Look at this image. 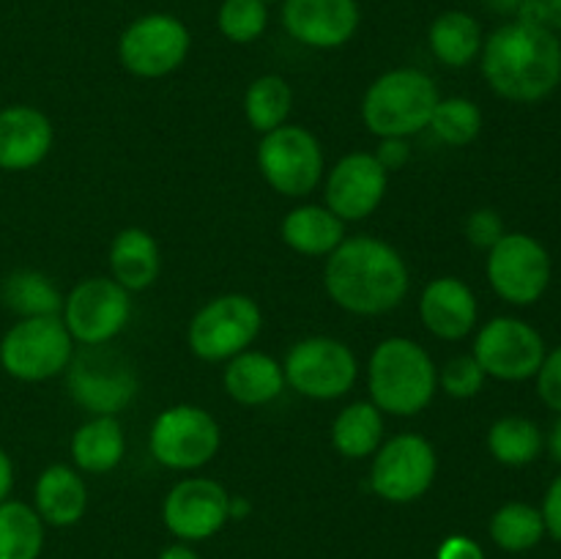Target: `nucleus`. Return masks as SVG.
I'll return each mask as SVG.
<instances>
[{
    "label": "nucleus",
    "mask_w": 561,
    "mask_h": 559,
    "mask_svg": "<svg viewBox=\"0 0 561 559\" xmlns=\"http://www.w3.org/2000/svg\"><path fill=\"white\" fill-rule=\"evenodd\" d=\"M480 66L496 96L515 104L542 102L561 82V38L529 22H504L482 44Z\"/></svg>",
    "instance_id": "f03ea898"
},
{
    "label": "nucleus",
    "mask_w": 561,
    "mask_h": 559,
    "mask_svg": "<svg viewBox=\"0 0 561 559\" xmlns=\"http://www.w3.org/2000/svg\"><path fill=\"white\" fill-rule=\"evenodd\" d=\"M44 521L33 504L0 502V559H38L44 551Z\"/></svg>",
    "instance_id": "cd10ccee"
},
{
    "label": "nucleus",
    "mask_w": 561,
    "mask_h": 559,
    "mask_svg": "<svg viewBox=\"0 0 561 559\" xmlns=\"http://www.w3.org/2000/svg\"><path fill=\"white\" fill-rule=\"evenodd\" d=\"M436 559H488L485 551L469 535H449L438 543Z\"/></svg>",
    "instance_id": "ea45409f"
},
{
    "label": "nucleus",
    "mask_w": 561,
    "mask_h": 559,
    "mask_svg": "<svg viewBox=\"0 0 561 559\" xmlns=\"http://www.w3.org/2000/svg\"><path fill=\"white\" fill-rule=\"evenodd\" d=\"M356 0H283V25L310 49H337L359 31Z\"/></svg>",
    "instance_id": "a211bd4d"
},
{
    "label": "nucleus",
    "mask_w": 561,
    "mask_h": 559,
    "mask_svg": "<svg viewBox=\"0 0 561 559\" xmlns=\"http://www.w3.org/2000/svg\"><path fill=\"white\" fill-rule=\"evenodd\" d=\"M542 431L529 417H499L488 431V453L502 466H529L542 453Z\"/></svg>",
    "instance_id": "c85d7f7f"
},
{
    "label": "nucleus",
    "mask_w": 561,
    "mask_h": 559,
    "mask_svg": "<svg viewBox=\"0 0 561 559\" xmlns=\"http://www.w3.org/2000/svg\"><path fill=\"white\" fill-rule=\"evenodd\" d=\"M55 142L53 121L31 104L0 110V170L25 173L49 157Z\"/></svg>",
    "instance_id": "aec40b11"
},
{
    "label": "nucleus",
    "mask_w": 561,
    "mask_h": 559,
    "mask_svg": "<svg viewBox=\"0 0 561 559\" xmlns=\"http://www.w3.org/2000/svg\"><path fill=\"white\" fill-rule=\"evenodd\" d=\"M222 387L236 403L241 406H268L285 392L283 362L263 351H241L233 360L225 362Z\"/></svg>",
    "instance_id": "412c9836"
},
{
    "label": "nucleus",
    "mask_w": 561,
    "mask_h": 559,
    "mask_svg": "<svg viewBox=\"0 0 561 559\" xmlns=\"http://www.w3.org/2000/svg\"><path fill=\"white\" fill-rule=\"evenodd\" d=\"M540 513L542 521H546V535L561 543V475L553 477V482L548 486Z\"/></svg>",
    "instance_id": "a19ab883"
},
{
    "label": "nucleus",
    "mask_w": 561,
    "mask_h": 559,
    "mask_svg": "<svg viewBox=\"0 0 561 559\" xmlns=\"http://www.w3.org/2000/svg\"><path fill=\"white\" fill-rule=\"evenodd\" d=\"M370 403L389 417H416L438 392V367L425 345L411 338H387L367 362Z\"/></svg>",
    "instance_id": "7ed1b4c3"
},
{
    "label": "nucleus",
    "mask_w": 561,
    "mask_h": 559,
    "mask_svg": "<svg viewBox=\"0 0 561 559\" xmlns=\"http://www.w3.org/2000/svg\"><path fill=\"white\" fill-rule=\"evenodd\" d=\"M427 129L436 135L438 142L449 148H466L480 137L482 132V110L469 96H447L438 99L436 110L431 115Z\"/></svg>",
    "instance_id": "473e14b6"
},
{
    "label": "nucleus",
    "mask_w": 561,
    "mask_h": 559,
    "mask_svg": "<svg viewBox=\"0 0 561 559\" xmlns=\"http://www.w3.org/2000/svg\"><path fill=\"white\" fill-rule=\"evenodd\" d=\"M438 475V455L422 433L383 438L370 464V488L389 504H411L425 497Z\"/></svg>",
    "instance_id": "9d476101"
},
{
    "label": "nucleus",
    "mask_w": 561,
    "mask_h": 559,
    "mask_svg": "<svg viewBox=\"0 0 561 559\" xmlns=\"http://www.w3.org/2000/svg\"><path fill=\"white\" fill-rule=\"evenodd\" d=\"M110 277L129 294L151 288L162 272V252L146 228H124L110 241Z\"/></svg>",
    "instance_id": "5701e85b"
},
{
    "label": "nucleus",
    "mask_w": 561,
    "mask_h": 559,
    "mask_svg": "<svg viewBox=\"0 0 561 559\" xmlns=\"http://www.w3.org/2000/svg\"><path fill=\"white\" fill-rule=\"evenodd\" d=\"M420 318L422 327L438 340H455L469 338L477 329V318H480V305L466 280L444 274V277L431 280L422 288L420 296Z\"/></svg>",
    "instance_id": "6ab92c4d"
},
{
    "label": "nucleus",
    "mask_w": 561,
    "mask_h": 559,
    "mask_svg": "<svg viewBox=\"0 0 561 559\" xmlns=\"http://www.w3.org/2000/svg\"><path fill=\"white\" fill-rule=\"evenodd\" d=\"M279 236L299 255L329 258L343 244L345 223L321 203H301L285 214Z\"/></svg>",
    "instance_id": "b1692460"
},
{
    "label": "nucleus",
    "mask_w": 561,
    "mask_h": 559,
    "mask_svg": "<svg viewBox=\"0 0 561 559\" xmlns=\"http://www.w3.org/2000/svg\"><path fill=\"white\" fill-rule=\"evenodd\" d=\"M488 283L493 294L515 307H529L546 296L553 277V261L546 244L529 233H504L488 250Z\"/></svg>",
    "instance_id": "9b49d317"
},
{
    "label": "nucleus",
    "mask_w": 561,
    "mask_h": 559,
    "mask_svg": "<svg viewBox=\"0 0 561 559\" xmlns=\"http://www.w3.org/2000/svg\"><path fill=\"white\" fill-rule=\"evenodd\" d=\"M438 88L422 69L400 66L378 75L362 96V121L367 132L383 137H414L427 129L438 104Z\"/></svg>",
    "instance_id": "20e7f679"
},
{
    "label": "nucleus",
    "mask_w": 561,
    "mask_h": 559,
    "mask_svg": "<svg viewBox=\"0 0 561 559\" xmlns=\"http://www.w3.org/2000/svg\"><path fill=\"white\" fill-rule=\"evenodd\" d=\"M250 510H252L250 499H244V497H230V518H236V521L247 518V515H250Z\"/></svg>",
    "instance_id": "a18cd8bd"
},
{
    "label": "nucleus",
    "mask_w": 561,
    "mask_h": 559,
    "mask_svg": "<svg viewBox=\"0 0 561 559\" xmlns=\"http://www.w3.org/2000/svg\"><path fill=\"white\" fill-rule=\"evenodd\" d=\"M33 507L49 526L64 529L80 524L88 510V486L82 471L66 464L47 466L33 486Z\"/></svg>",
    "instance_id": "4be33fe9"
},
{
    "label": "nucleus",
    "mask_w": 561,
    "mask_h": 559,
    "mask_svg": "<svg viewBox=\"0 0 561 559\" xmlns=\"http://www.w3.org/2000/svg\"><path fill=\"white\" fill-rule=\"evenodd\" d=\"M485 378V370H482L480 362H477L474 356L460 354L453 356V360L438 370V389L455 400H469L482 392Z\"/></svg>",
    "instance_id": "f704fd0d"
},
{
    "label": "nucleus",
    "mask_w": 561,
    "mask_h": 559,
    "mask_svg": "<svg viewBox=\"0 0 561 559\" xmlns=\"http://www.w3.org/2000/svg\"><path fill=\"white\" fill-rule=\"evenodd\" d=\"M427 44L438 64L449 66V69H466L480 58L485 36H482V25L477 22V16H471L469 11L449 9L433 20L431 31H427Z\"/></svg>",
    "instance_id": "a878e982"
},
{
    "label": "nucleus",
    "mask_w": 561,
    "mask_h": 559,
    "mask_svg": "<svg viewBox=\"0 0 561 559\" xmlns=\"http://www.w3.org/2000/svg\"><path fill=\"white\" fill-rule=\"evenodd\" d=\"M263 3H274V0H263Z\"/></svg>",
    "instance_id": "de8ad7c7"
},
{
    "label": "nucleus",
    "mask_w": 561,
    "mask_h": 559,
    "mask_svg": "<svg viewBox=\"0 0 561 559\" xmlns=\"http://www.w3.org/2000/svg\"><path fill=\"white\" fill-rule=\"evenodd\" d=\"M14 488V464H11L9 453L0 447V502H5Z\"/></svg>",
    "instance_id": "79ce46f5"
},
{
    "label": "nucleus",
    "mask_w": 561,
    "mask_h": 559,
    "mask_svg": "<svg viewBox=\"0 0 561 559\" xmlns=\"http://www.w3.org/2000/svg\"><path fill=\"white\" fill-rule=\"evenodd\" d=\"M535 378H537V395H540L542 403H546L551 411H559L561 414V345L559 349L548 351Z\"/></svg>",
    "instance_id": "e433bc0d"
},
{
    "label": "nucleus",
    "mask_w": 561,
    "mask_h": 559,
    "mask_svg": "<svg viewBox=\"0 0 561 559\" xmlns=\"http://www.w3.org/2000/svg\"><path fill=\"white\" fill-rule=\"evenodd\" d=\"M323 288L351 316H387L398 310L411 288L405 258L376 236H345L327 258Z\"/></svg>",
    "instance_id": "f257e3e1"
},
{
    "label": "nucleus",
    "mask_w": 561,
    "mask_h": 559,
    "mask_svg": "<svg viewBox=\"0 0 561 559\" xmlns=\"http://www.w3.org/2000/svg\"><path fill=\"white\" fill-rule=\"evenodd\" d=\"M75 340L60 316L20 318L0 340V367L25 384L49 381L69 367Z\"/></svg>",
    "instance_id": "423d86ee"
},
{
    "label": "nucleus",
    "mask_w": 561,
    "mask_h": 559,
    "mask_svg": "<svg viewBox=\"0 0 561 559\" xmlns=\"http://www.w3.org/2000/svg\"><path fill=\"white\" fill-rule=\"evenodd\" d=\"M263 329V312L252 296L222 294L201 307L186 329L190 351L203 362H228L250 349Z\"/></svg>",
    "instance_id": "0eeeda50"
},
{
    "label": "nucleus",
    "mask_w": 561,
    "mask_h": 559,
    "mask_svg": "<svg viewBox=\"0 0 561 559\" xmlns=\"http://www.w3.org/2000/svg\"><path fill=\"white\" fill-rule=\"evenodd\" d=\"M71 464L82 475H107L126 455V433L118 417H88L71 436Z\"/></svg>",
    "instance_id": "393cba45"
},
{
    "label": "nucleus",
    "mask_w": 561,
    "mask_h": 559,
    "mask_svg": "<svg viewBox=\"0 0 561 559\" xmlns=\"http://www.w3.org/2000/svg\"><path fill=\"white\" fill-rule=\"evenodd\" d=\"M268 25V9L263 0H222L217 11V27L228 42L252 44Z\"/></svg>",
    "instance_id": "72a5a7b5"
},
{
    "label": "nucleus",
    "mask_w": 561,
    "mask_h": 559,
    "mask_svg": "<svg viewBox=\"0 0 561 559\" xmlns=\"http://www.w3.org/2000/svg\"><path fill=\"white\" fill-rule=\"evenodd\" d=\"M159 559H201V557H197V551L190 546V543L179 540V543H170L168 548H162Z\"/></svg>",
    "instance_id": "37998d69"
},
{
    "label": "nucleus",
    "mask_w": 561,
    "mask_h": 559,
    "mask_svg": "<svg viewBox=\"0 0 561 559\" xmlns=\"http://www.w3.org/2000/svg\"><path fill=\"white\" fill-rule=\"evenodd\" d=\"M389 173L370 151H351L337 159L323 181V206L343 223H362L387 197Z\"/></svg>",
    "instance_id": "f3484780"
},
{
    "label": "nucleus",
    "mask_w": 561,
    "mask_h": 559,
    "mask_svg": "<svg viewBox=\"0 0 561 559\" xmlns=\"http://www.w3.org/2000/svg\"><path fill=\"white\" fill-rule=\"evenodd\" d=\"M542 537H546V521L535 504L507 502L491 515V540L502 551H531L535 546H540Z\"/></svg>",
    "instance_id": "2f4dec72"
},
{
    "label": "nucleus",
    "mask_w": 561,
    "mask_h": 559,
    "mask_svg": "<svg viewBox=\"0 0 561 559\" xmlns=\"http://www.w3.org/2000/svg\"><path fill=\"white\" fill-rule=\"evenodd\" d=\"M515 20L548 27V31L557 33L561 31V0H524Z\"/></svg>",
    "instance_id": "4c0bfd02"
},
{
    "label": "nucleus",
    "mask_w": 561,
    "mask_h": 559,
    "mask_svg": "<svg viewBox=\"0 0 561 559\" xmlns=\"http://www.w3.org/2000/svg\"><path fill=\"white\" fill-rule=\"evenodd\" d=\"M162 521L181 543H201L230 521V493L211 477H186L168 491Z\"/></svg>",
    "instance_id": "dca6fc26"
},
{
    "label": "nucleus",
    "mask_w": 561,
    "mask_h": 559,
    "mask_svg": "<svg viewBox=\"0 0 561 559\" xmlns=\"http://www.w3.org/2000/svg\"><path fill=\"white\" fill-rule=\"evenodd\" d=\"M285 384L310 400H337L354 389L359 362L343 340L312 334L290 345L283 360Z\"/></svg>",
    "instance_id": "1a4fd4ad"
},
{
    "label": "nucleus",
    "mask_w": 561,
    "mask_h": 559,
    "mask_svg": "<svg viewBox=\"0 0 561 559\" xmlns=\"http://www.w3.org/2000/svg\"><path fill=\"white\" fill-rule=\"evenodd\" d=\"M71 340L80 345H107L131 318V294L113 277L80 280L64 296L60 310Z\"/></svg>",
    "instance_id": "4468645a"
},
{
    "label": "nucleus",
    "mask_w": 561,
    "mask_h": 559,
    "mask_svg": "<svg viewBox=\"0 0 561 559\" xmlns=\"http://www.w3.org/2000/svg\"><path fill=\"white\" fill-rule=\"evenodd\" d=\"M373 157L378 159V164H381L387 173H394V170H403L405 164H409L411 146L405 137H383Z\"/></svg>",
    "instance_id": "58836bf2"
},
{
    "label": "nucleus",
    "mask_w": 561,
    "mask_h": 559,
    "mask_svg": "<svg viewBox=\"0 0 561 559\" xmlns=\"http://www.w3.org/2000/svg\"><path fill=\"white\" fill-rule=\"evenodd\" d=\"M493 14H504V16H515L518 9L524 5V0H482Z\"/></svg>",
    "instance_id": "c03bdc74"
},
{
    "label": "nucleus",
    "mask_w": 561,
    "mask_h": 559,
    "mask_svg": "<svg viewBox=\"0 0 561 559\" xmlns=\"http://www.w3.org/2000/svg\"><path fill=\"white\" fill-rule=\"evenodd\" d=\"M222 427L203 406L175 403L159 411L148 431V453L170 471H197L217 458Z\"/></svg>",
    "instance_id": "39448f33"
},
{
    "label": "nucleus",
    "mask_w": 561,
    "mask_h": 559,
    "mask_svg": "<svg viewBox=\"0 0 561 559\" xmlns=\"http://www.w3.org/2000/svg\"><path fill=\"white\" fill-rule=\"evenodd\" d=\"M3 301L20 318L60 316L64 310V294L58 285L36 269H20L11 274L3 283Z\"/></svg>",
    "instance_id": "c756f323"
},
{
    "label": "nucleus",
    "mask_w": 561,
    "mask_h": 559,
    "mask_svg": "<svg viewBox=\"0 0 561 559\" xmlns=\"http://www.w3.org/2000/svg\"><path fill=\"white\" fill-rule=\"evenodd\" d=\"M548 449H551L553 460H557V464H561V414H559V420L553 422V427H551V436H548Z\"/></svg>",
    "instance_id": "49530a36"
},
{
    "label": "nucleus",
    "mask_w": 561,
    "mask_h": 559,
    "mask_svg": "<svg viewBox=\"0 0 561 559\" xmlns=\"http://www.w3.org/2000/svg\"><path fill=\"white\" fill-rule=\"evenodd\" d=\"M548 349L542 334L531 323L513 316H496L477 329L471 356L480 362L488 378L526 381L535 378Z\"/></svg>",
    "instance_id": "2eb2a0df"
},
{
    "label": "nucleus",
    "mask_w": 561,
    "mask_h": 559,
    "mask_svg": "<svg viewBox=\"0 0 561 559\" xmlns=\"http://www.w3.org/2000/svg\"><path fill=\"white\" fill-rule=\"evenodd\" d=\"M383 411L370 400H354L332 422V447L348 460H365L383 444Z\"/></svg>",
    "instance_id": "bb28decb"
},
{
    "label": "nucleus",
    "mask_w": 561,
    "mask_h": 559,
    "mask_svg": "<svg viewBox=\"0 0 561 559\" xmlns=\"http://www.w3.org/2000/svg\"><path fill=\"white\" fill-rule=\"evenodd\" d=\"M466 239L477 250H491L507 230H504V219L493 208H477L466 219Z\"/></svg>",
    "instance_id": "c9c22d12"
},
{
    "label": "nucleus",
    "mask_w": 561,
    "mask_h": 559,
    "mask_svg": "<svg viewBox=\"0 0 561 559\" xmlns=\"http://www.w3.org/2000/svg\"><path fill=\"white\" fill-rule=\"evenodd\" d=\"M294 110V88L288 80L279 75H263L250 82L244 93V115L247 124L257 132L266 135L274 132L277 126L288 124V115Z\"/></svg>",
    "instance_id": "7c9ffc66"
},
{
    "label": "nucleus",
    "mask_w": 561,
    "mask_h": 559,
    "mask_svg": "<svg viewBox=\"0 0 561 559\" xmlns=\"http://www.w3.org/2000/svg\"><path fill=\"white\" fill-rule=\"evenodd\" d=\"M257 170L274 192L307 197L318 190L327 170L321 140L299 124H283L257 142Z\"/></svg>",
    "instance_id": "6e6552de"
},
{
    "label": "nucleus",
    "mask_w": 561,
    "mask_h": 559,
    "mask_svg": "<svg viewBox=\"0 0 561 559\" xmlns=\"http://www.w3.org/2000/svg\"><path fill=\"white\" fill-rule=\"evenodd\" d=\"M66 387L91 417H118L137 398L140 381L124 356L102 351V345H85L66 367Z\"/></svg>",
    "instance_id": "f8f14e48"
},
{
    "label": "nucleus",
    "mask_w": 561,
    "mask_h": 559,
    "mask_svg": "<svg viewBox=\"0 0 561 559\" xmlns=\"http://www.w3.org/2000/svg\"><path fill=\"white\" fill-rule=\"evenodd\" d=\"M192 49L190 27L173 14H142L118 38V60L131 77L162 80L181 69Z\"/></svg>",
    "instance_id": "ddd939ff"
}]
</instances>
